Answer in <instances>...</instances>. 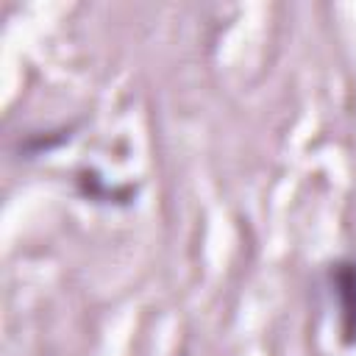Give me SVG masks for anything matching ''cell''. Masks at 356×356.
<instances>
[{"label":"cell","mask_w":356,"mask_h":356,"mask_svg":"<svg viewBox=\"0 0 356 356\" xmlns=\"http://www.w3.org/2000/svg\"><path fill=\"white\" fill-rule=\"evenodd\" d=\"M334 295L339 300V323L348 345L356 342V261H339L331 270Z\"/></svg>","instance_id":"1"}]
</instances>
